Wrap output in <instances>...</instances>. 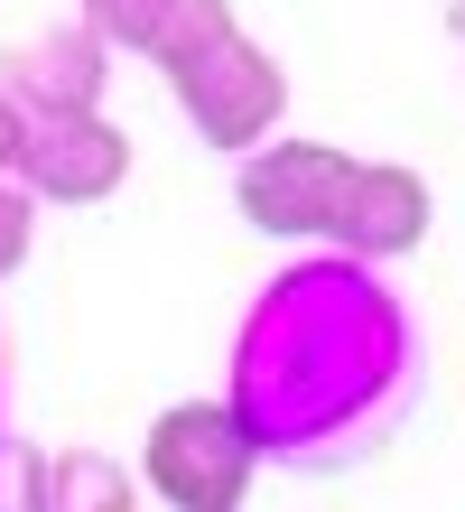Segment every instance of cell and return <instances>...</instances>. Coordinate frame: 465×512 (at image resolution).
Masks as SVG:
<instances>
[{
  "instance_id": "1",
  "label": "cell",
  "mask_w": 465,
  "mask_h": 512,
  "mask_svg": "<svg viewBox=\"0 0 465 512\" xmlns=\"http://www.w3.org/2000/svg\"><path fill=\"white\" fill-rule=\"evenodd\" d=\"M410 382H419L410 308L363 261L326 252L279 270L252 298L233 336L224 410L242 419L252 457H279L298 475H345L391 447V429L410 419Z\"/></svg>"
},
{
  "instance_id": "2",
  "label": "cell",
  "mask_w": 465,
  "mask_h": 512,
  "mask_svg": "<svg viewBox=\"0 0 465 512\" xmlns=\"http://www.w3.org/2000/svg\"><path fill=\"white\" fill-rule=\"evenodd\" d=\"M149 66L168 75V94H177L186 122H196L205 149L252 159L261 140H279L289 75H279V56L252 47V28L233 19V0H168L159 38H149Z\"/></svg>"
},
{
  "instance_id": "3",
  "label": "cell",
  "mask_w": 465,
  "mask_h": 512,
  "mask_svg": "<svg viewBox=\"0 0 465 512\" xmlns=\"http://www.w3.org/2000/svg\"><path fill=\"white\" fill-rule=\"evenodd\" d=\"M252 438L224 401H177L149 419L140 438V485L159 494L168 512H242L252 503Z\"/></svg>"
},
{
  "instance_id": "4",
  "label": "cell",
  "mask_w": 465,
  "mask_h": 512,
  "mask_svg": "<svg viewBox=\"0 0 465 512\" xmlns=\"http://www.w3.org/2000/svg\"><path fill=\"white\" fill-rule=\"evenodd\" d=\"M354 168L335 140H261L252 159L233 168V205L242 224L270 233V243H335V215L354 196Z\"/></svg>"
},
{
  "instance_id": "5",
  "label": "cell",
  "mask_w": 465,
  "mask_h": 512,
  "mask_svg": "<svg viewBox=\"0 0 465 512\" xmlns=\"http://www.w3.org/2000/svg\"><path fill=\"white\" fill-rule=\"evenodd\" d=\"M103 75H112V47L93 38L84 19H56V28H28L0 56V94H10L28 122H75V112L103 103Z\"/></svg>"
},
{
  "instance_id": "6",
  "label": "cell",
  "mask_w": 465,
  "mask_h": 512,
  "mask_svg": "<svg viewBox=\"0 0 465 512\" xmlns=\"http://www.w3.org/2000/svg\"><path fill=\"white\" fill-rule=\"evenodd\" d=\"M10 177H19L38 205H103V196H121V177H131V140H121L103 112H75V122H28Z\"/></svg>"
},
{
  "instance_id": "7",
  "label": "cell",
  "mask_w": 465,
  "mask_h": 512,
  "mask_svg": "<svg viewBox=\"0 0 465 512\" xmlns=\"http://www.w3.org/2000/svg\"><path fill=\"white\" fill-rule=\"evenodd\" d=\"M428 177L419 168H400V159H363L354 168V196H345V215H335V252L363 261V270H382L400 252H419L428 243Z\"/></svg>"
},
{
  "instance_id": "8",
  "label": "cell",
  "mask_w": 465,
  "mask_h": 512,
  "mask_svg": "<svg viewBox=\"0 0 465 512\" xmlns=\"http://www.w3.org/2000/svg\"><path fill=\"white\" fill-rule=\"evenodd\" d=\"M131 485L140 475L103 447H56L47 457V512H131Z\"/></svg>"
},
{
  "instance_id": "9",
  "label": "cell",
  "mask_w": 465,
  "mask_h": 512,
  "mask_svg": "<svg viewBox=\"0 0 465 512\" xmlns=\"http://www.w3.org/2000/svg\"><path fill=\"white\" fill-rule=\"evenodd\" d=\"M75 19H84L103 47L149 56V38H159V19H168V0H75Z\"/></svg>"
},
{
  "instance_id": "10",
  "label": "cell",
  "mask_w": 465,
  "mask_h": 512,
  "mask_svg": "<svg viewBox=\"0 0 465 512\" xmlns=\"http://www.w3.org/2000/svg\"><path fill=\"white\" fill-rule=\"evenodd\" d=\"M0 512H47V447L0 429Z\"/></svg>"
},
{
  "instance_id": "11",
  "label": "cell",
  "mask_w": 465,
  "mask_h": 512,
  "mask_svg": "<svg viewBox=\"0 0 465 512\" xmlns=\"http://www.w3.org/2000/svg\"><path fill=\"white\" fill-rule=\"evenodd\" d=\"M28 243H38V196H28L19 177H0V280L28 261Z\"/></svg>"
},
{
  "instance_id": "12",
  "label": "cell",
  "mask_w": 465,
  "mask_h": 512,
  "mask_svg": "<svg viewBox=\"0 0 465 512\" xmlns=\"http://www.w3.org/2000/svg\"><path fill=\"white\" fill-rule=\"evenodd\" d=\"M19 140H28V112H19L10 94H0V177L19 168Z\"/></svg>"
},
{
  "instance_id": "13",
  "label": "cell",
  "mask_w": 465,
  "mask_h": 512,
  "mask_svg": "<svg viewBox=\"0 0 465 512\" xmlns=\"http://www.w3.org/2000/svg\"><path fill=\"white\" fill-rule=\"evenodd\" d=\"M447 28H456V38H465V0H447Z\"/></svg>"
}]
</instances>
